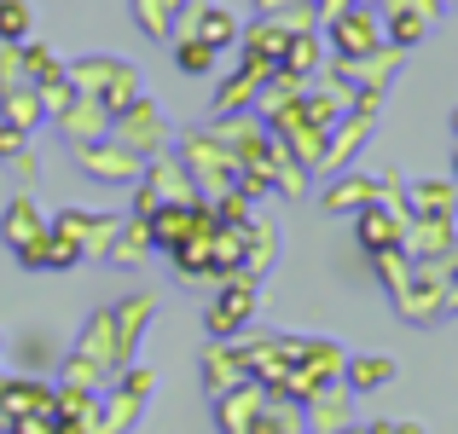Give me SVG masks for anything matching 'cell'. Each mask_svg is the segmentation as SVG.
Returning a JSON list of instances; mask_svg holds the SVG:
<instances>
[{"instance_id":"obj_8","label":"cell","mask_w":458,"mask_h":434,"mask_svg":"<svg viewBox=\"0 0 458 434\" xmlns=\"http://www.w3.org/2000/svg\"><path fill=\"white\" fill-rule=\"evenodd\" d=\"M0 232H6V244L18 249V255H23L30 244H41V238H47V221H41V209H35V197H12Z\"/></svg>"},{"instance_id":"obj_22","label":"cell","mask_w":458,"mask_h":434,"mask_svg":"<svg viewBox=\"0 0 458 434\" xmlns=\"http://www.w3.org/2000/svg\"><path fill=\"white\" fill-rule=\"evenodd\" d=\"M371 434H424L418 423H371Z\"/></svg>"},{"instance_id":"obj_23","label":"cell","mask_w":458,"mask_h":434,"mask_svg":"<svg viewBox=\"0 0 458 434\" xmlns=\"http://www.w3.org/2000/svg\"><path fill=\"white\" fill-rule=\"evenodd\" d=\"M343 434H366V429H354V423H348V429H343Z\"/></svg>"},{"instance_id":"obj_21","label":"cell","mask_w":458,"mask_h":434,"mask_svg":"<svg viewBox=\"0 0 458 434\" xmlns=\"http://www.w3.org/2000/svg\"><path fill=\"white\" fill-rule=\"evenodd\" d=\"M267 18H279V12H291V6H313V0H256Z\"/></svg>"},{"instance_id":"obj_18","label":"cell","mask_w":458,"mask_h":434,"mask_svg":"<svg viewBox=\"0 0 458 434\" xmlns=\"http://www.w3.org/2000/svg\"><path fill=\"white\" fill-rule=\"evenodd\" d=\"M215 58H221L215 46H203V41H191V35H180V46H174V64L186 70V76H209V70H215Z\"/></svg>"},{"instance_id":"obj_4","label":"cell","mask_w":458,"mask_h":434,"mask_svg":"<svg viewBox=\"0 0 458 434\" xmlns=\"http://www.w3.org/2000/svg\"><path fill=\"white\" fill-rule=\"evenodd\" d=\"M325 35H331V46L348 58V64H360V58H371L383 46V35H377V18H371L366 6H343L336 18H325Z\"/></svg>"},{"instance_id":"obj_24","label":"cell","mask_w":458,"mask_h":434,"mask_svg":"<svg viewBox=\"0 0 458 434\" xmlns=\"http://www.w3.org/2000/svg\"><path fill=\"white\" fill-rule=\"evenodd\" d=\"M0 342H6V336H0Z\"/></svg>"},{"instance_id":"obj_16","label":"cell","mask_w":458,"mask_h":434,"mask_svg":"<svg viewBox=\"0 0 458 434\" xmlns=\"http://www.w3.org/2000/svg\"><path fill=\"white\" fill-rule=\"evenodd\" d=\"M313 64H319V35H313V29H302V35H291V46H284L279 70H284V76H308Z\"/></svg>"},{"instance_id":"obj_12","label":"cell","mask_w":458,"mask_h":434,"mask_svg":"<svg viewBox=\"0 0 458 434\" xmlns=\"http://www.w3.org/2000/svg\"><path fill=\"white\" fill-rule=\"evenodd\" d=\"M308 423H313V434H343L348 429V388L336 394V382L331 388H319V394H308Z\"/></svg>"},{"instance_id":"obj_17","label":"cell","mask_w":458,"mask_h":434,"mask_svg":"<svg viewBox=\"0 0 458 434\" xmlns=\"http://www.w3.org/2000/svg\"><path fill=\"white\" fill-rule=\"evenodd\" d=\"M174 12H186V0H134V18L146 23V35H174Z\"/></svg>"},{"instance_id":"obj_2","label":"cell","mask_w":458,"mask_h":434,"mask_svg":"<svg viewBox=\"0 0 458 434\" xmlns=\"http://www.w3.org/2000/svg\"><path fill=\"white\" fill-rule=\"evenodd\" d=\"M111 139L128 145L134 156H157V151H163V139H168V122H163V111H157L151 99H134L128 111L111 116Z\"/></svg>"},{"instance_id":"obj_20","label":"cell","mask_w":458,"mask_h":434,"mask_svg":"<svg viewBox=\"0 0 458 434\" xmlns=\"http://www.w3.org/2000/svg\"><path fill=\"white\" fill-rule=\"evenodd\" d=\"M23 128H12V122H0V156H23Z\"/></svg>"},{"instance_id":"obj_19","label":"cell","mask_w":458,"mask_h":434,"mask_svg":"<svg viewBox=\"0 0 458 434\" xmlns=\"http://www.w3.org/2000/svg\"><path fill=\"white\" fill-rule=\"evenodd\" d=\"M23 35H30V6L0 0V46H23Z\"/></svg>"},{"instance_id":"obj_3","label":"cell","mask_w":458,"mask_h":434,"mask_svg":"<svg viewBox=\"0 0 458 434\" xmlns=\"http://www.w3.org/2000/svg\"><path fill=\"white\" fill-rule=\"evenodd\" d=\"M186 174L198 179V186H209V191H233V179H238V156L226 151L215 134H186Z\"/></svg>"},{"instance_id":"obj_14","label":"cell","mask_w":458,"mask_h":434,"mask_svg":"<svg viewBox=\"0 0 458 434\" xmlns=\"http://www.w3.org/2000/svg\"><path fill=\"white\" fill-rule=\"evenodd\" d=\"M458 203V191L447 186V179H424V186H412V214L418 221H447Z\"/></svg>"},{"instance_id":"obj_7","label":"cell","mask_w":458,"mask_h":434,"mask_svg":"<svg viewBox=\"0 0 458 434\" xmlns=\"http://www.w3.org/2000/svg\"><path fill=\"white\" fill-rule=\"evenodd\" d=\"M58 128H64L70 139H111V111H105V104H93V99H81V93H70V104L64 111L53 116Z\"/></svg>"},{"instance_id":"obj_5","label":"cell","mask_w":458,"mask_h":434,"mask_svg":"<svg viewBox=\"0 0 458 434\" xmlns=\"http://www.w3.org/2000/svg\"><path fill=\"white\" fill-rule=\"evenodd\" d=\"M250 313H256V279H250V272H233L226 289L209 301V319L203 324H209V336H233V330L250 324Z\"/></svg>"},{"instance_id":"obj_10","label":"cell","mask_w":458,"mask_h":434,"mask_svg":"<svg viewBox=\"0 0 458 434\" xmlns=\"http://www.w3.org/2000/svg\"><path fill=\"white\" fill-rule=\"evenodd\" d=\"M186 18H191V41L215 46V53H226V46L238 41V18L221 12V6H186Z\"/></svg>"},{"instance_id":"obj_13","label":"cell","mask_w":458,"mask_h":434,"mask_svg":"<svg viewBox=\"0 0 458 434\" xmlns=\"http://www.w3.org/2000/svg\"><path fill=\"white\" fill-rule=\"evenodd\" d=\"M360 244L377 255V249H401V221H394L383 203H366L360 209Z\"/></svg>"},{"instance_id":"obj_15","label":"cell","mask_w":458,"mask_h":434,"mask_svg":"<svg viewBox=\"0 0 458 434\" xmlns=\"http://www.w3.org/2000/svg\"><path fill=\"white\" fill-rule=\"evenodd\" d=\"M366 203H377V179H343L336 191H325V209L331 214H348V209H366Z\"/></svg>"},{"instance_id":"obj_1","label":"cell","mask_w":458,"mask_h":434,"mask_svg":"<svg viewBox=\"0 0 458 434\" xmlns=\"http://www.w3.org/2000/svg\"><path fill=\"white\" fill-rule=\"evenodd\" d=\"M64 81L81 93V99L105 104V111H128L134 99H146V81H140L134 64H123V58H81V64H64Z\"/></svg>"},{"instance_id":"obj_11","label":"cell","mask_w":458,"mask_h":434,"mask_svg":"<svg viewBox=\"0 0 458 434\" xmlns=\"http://www.w3.org/2000/svg\"><path fill=\"white\" fill-rule=\"evenodd\" d=\"M0 122H12V128H23V134H35V128L47 122V104H41V93L30 88V81H18V88H6L0 93Z\"/></svg>"},{"instance_id":"obj_9","label":"cell","mask_w":458,"mask_h":434,"mask_svg":"<svg viewBox=\"0 0 458 434\" xmlns=\"http://www.w3.org/2000/svg\"><path fill=\"white\" fill-rule=\"evenodd\" d=\"M394 382V359L389 354H354L343 359V388L348 394H371V388H389Z\"/></svg>"},{"instance_id":"obj_6","label":"cell","mask_w":458,"mask_h":434,"mask_svg":"<svg viewBox=\"0 0 458 434\" xmlns=\"http://www.w3.org/2000/svg\"><path fill=\"white\" fill-rule=\"evenodd\" d=\"M76 163L93 168L99 179H134V174H140V156L128 151V145H116V139H88V145H76Z\"/></svg>"}]
</instances>
